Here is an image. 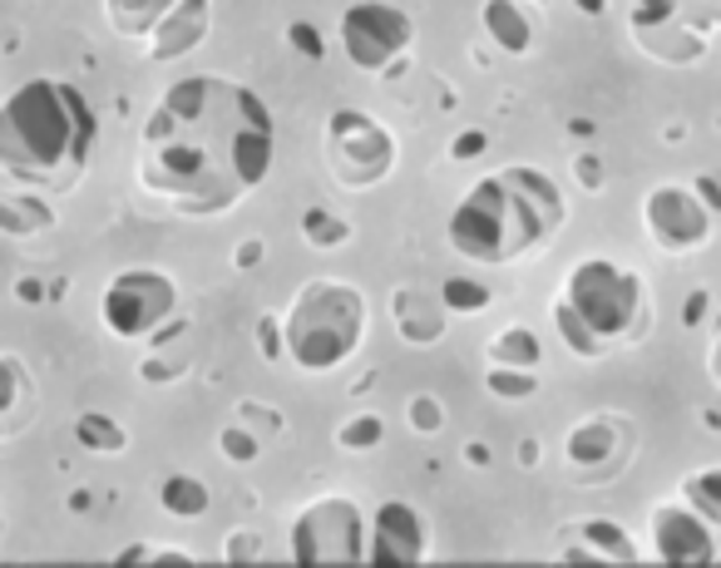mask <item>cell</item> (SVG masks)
I'll use <instances>...</instances> for the list:
<instances>
[{"instance_id":"1","label":"cell","mask_w":721,"mask_h":568,"mask_svg":"<svg viewBox=\"0 0 721 568\" xmlns=\"http://www.w3.org/2000/svg\"><path fill=\"white\" fill-rule=\"evenodd\" d=\"M277 124L257 89L217 75L168 85L139 134V184L158 203L217 218L272 174Z\"/></svg>"},{"instance_id":"2","label":"cell","mask_w":721,"mask_h":568,"mask_svg":"<svg viewBox=\"0 0 721 568\" xmlns=\"http://www.w3.org/2000/svg\"><path fill=\"white\" fill-rule=\"evenodd\" d=\"M99 139L95 105L65 79H30L0 105V168L10 184L70 193Z\"/></svg>"},{"instance_id":"3","label":"cell","mask_w":721,"mask_h":568,"mask_svg":"<svg viewBox=\"0 0 721 568\" xmlns=\"http://www.w3.org/2000/svg\"><path fill=\"white\" fill-rule=\"evenodd\" d=\"M564 193L539 168L479 178L450 213V247L469 263H519L564 227Z\"/></svg>"},{"instance_id":"4","label":"cell","mask_w":721,"mask_h":568,"mask_svg":"<svg viewBox=\"0 0 721 568\" xmlns=\"http://www.w3.org/2000/svg\"><path fill=\"white\" fill-rule=\"evenodd\" d=\"M366 297L347 282H306L288 312V356L302 371H331L361 346Z\"/></svg>"},{"instance_id":"5","label":"cell","mask_w":721,"mask_h":568,"mask_svg":"<svg viewBox=\"0 0 721 568\" xmlns=\"http://www.w3.org/2000/svg\"><path fill=\"white\" fill-rule=\"evenodd\" d=\"M564 302L574 306L608 346L643 326V306H647L637 272H623L617 263H608V257H583L564 282Z\"/></svg>"},{"instance_id":"6","label":"cell","mask_w":721,"mask_h":568,"mask_svg":"<svg viewBox=\"0 0 721 568\" xmlns=\"http://www.w3.org/2000/svg\"><path fill=\"white\" fill-rule=\"evenodd\" d=\"M396 168V139L361 109H337L327 119V174L361 193Z\"/></svg>"},{"instance_id":"7","label":"cell","mask_w":721,"mask_h":568,"mask_svg":"<svg viewBox=\"0 0 721 568\" xmlns=\"http://www.w3.org/2000/svg\"><path fill=\"white\" fill-rule=\"evenodd\" d=\"M371 533L361 525V509L351 499H316L292 525V564L327 568V564H366Z\"/></svg>"},{"instance_id":"8","label":"cell","mask_w":721,"mask_h":568,"mask_svg":"<svg viewBox=\"0 0 721 568\" xmlns=\"http://www.w3.org/2000/svg\"><path fill=\"white\" fill-rule=\"evenodd\" d=\"M178 306V287L168 272H154V267H129L105 287V326L124 341H139V336H158V326L174 316Z\"/></svg>"},{"instance_id":"9","label":"cell","mask_w":721,"mask_h":568,"mask_svg":"<svg viewBox=\"0 0 721 568\" xmlns=\"http://www.w3.org/2000/svg\"><path fill=\"white\" fill-rule=\"evenodd\" d=\"M410 16L400 6H386V0H357V6L341 16V50L347 60L366 75H386L400 55L410 50Z\"/></svg>"},{"instance_id":"10","label":"cell","mask_w":721,"mask_h":568,"mask_svg":"<svg viewBox=\"0 0 721 568\" xmlns=\"http://www.w3.org/2000/svg\"><path fill=\"white\" fill-rule=\"evenodd\" d=\"M712 223L717 213L707 208V198L682 184H657L643 198V227L652 233V243L662 247V253L682 257V253H696V247L712 243Z\"/></svg>"},{"instance_id":"11","label":"cell","mask_w":721,"mask_h":568,"mask_svg":"<svg viewBox=\"0 0 721 568\" xmlns=\"http://www.w3.org/2000/svg\"><path fill=\"white\" fill-rule=\"evenodd\" d=\"M717 525H707L692 505H662L652 515V543H657V559L662 564H678V568H702L717 564Z\"/></svg>"},{"instance_id":"12","label":"cell","mask_w":721,"mask_h":568,"mask_svg":"<svg viewBox=\"0 0 721 568\" xmlns=\"http://www.w3.org/2000/svg\"><path fill=\"white\" fill-rule=\"evenodd\" d=\"M366 564H376V568H416V564H426V529H420L416 509L400 505V499L376 509L371 554H366Z\"/></svg>"},{"instance_id":"13","label":"cell","mask_w":721,"mask_h":568,"mask_svg":"<svg viewBox=\"0 0 721 568\" xmlns=\"http://www.w3.org/2000/svg\"><path fill=\"white\" fill-rule=\"evenodd\" d=\"M686 26L712 40L721 30V0H627V30Z\"/></svg>"},{"instance_id":"14","label":"cell","mask_w":721,"mask_h":568,"mask_svg":"<svg viewBox=\"0 0 721 568\" xmlns=\"http://www.w3.org/2000/svg\"><path fill=\"white\" fill-rule=\"evenodd\" d=\"M208 20H213L208 0H178V6L158 20L154 36H148V60L168 65V60H178V55L198 50L203 36H208Z\"/></svg>"},{"instance_id":"15","label":"cell","mask_w":721,"mask_h":568,"mask_svg":"<svg viewBox=\"0 0 721 568\" xmlns=\"http://www.w3.org/2000/svg\"><path fill=\"white\" fill-rule=\"evenodd\" d=\"M445 297L435 302L430 292H420V287H406V292H396L391 297V316H396V332L406 336V341H416V346H426V341H440L445 332Z\"/></svg>"},{"instance_id":"16","label":"cell","mask_w":721,"mask_h":568,"mask_svg":"<svg viewBox=\"0 0 721 568\" xmlns=\"http://www.w3.org/2000/svg\"><path fill=\"white\" fill-rule=\"evenodd\" d=\"M568 464L574 470H608V464L617 460V430L613 420H583V425L568 430Z\"/></svg>"},{"instance_id":"17","label":"cell","mask_w":721,"mask_h":568,"mask_svg":"<svg viewBox=\"0 0 721 568\" xmlns=\"http://www.w3.org/2000/svg\"><path fill=\"white\" fill-rule=\"evenodd\" d=\"M633 40L643 45L652 60H662V65H692V60H702L707 45H712L707 36H696V30H686V26H652V30H633Z\"/></svg>"},{"instance_id":"18","label":"cell","mask_w":721,"mask_h":568,"mask_svg":"<svg viewBox=\"0 0 721 568\" xmlns=\"http://www.w3.org/2000/svg\"><path fill=\"white\" fill-rule=\"evenodd\" d=\"M479 20H485V36H495L499 50H509V55H524V50H529L534 26H529V16H524L519 0H485Z\"/></svg>"},{"instance_id":"19","label":"cell","mask_w":721,"mask_h":568,"mask_svg":"<svg viewBox=\"0 0 721 568\" xmlns=\"http://www.w3.org/2000/svg\"><path fill=\"white\" fill-rule=\"evenodd\" d=\"M178 0H105V16L119 36H154Z\"/></svg>"},{"instance_id":"20","label":"cell","mask_w":721,"mask_h":568,"mask_svg":"<svg viewBox=\"0 0 721 568\" xmlns=\"http://www.w3.org/2000/svg\"><path fill=\"white\" fill-rule=\"evenodd\" d=\"M55 223V213L40 203V193H6L0 198V227L10 237H30V233H45Z\"/></svg>"},{"instance_id":"21","label":"cell","mask_w":721,"mask_h":568,"mask_svg":"<svg viewBox=\"0 0 721 568\" xmlns=\"http://www.w3.org/2000/svg\"><path fill=\"white\" fill-rule=\"evenodd\" d=\"M158 499H164V509L174 519H198L208 515V490H203L198 474H168L164 484H158Z\"/></svg>"},{"instance_id":"22","label":"cell","mask_w":721,"mask_h":568,"mask_svg":"<svg viewBox=\"0 0 721 568\" xmlns=\"http://www.w3.org/2000/svg\"><path fill=\"white\" fill-rule=\"evenodd\" d=\"M554 322H558V336H564V346L574 351V356H583V361H593V356H608V341H603L598 332H593L588 322L568 306L564 297L554 302Z\"/></svg>"},{"instance_id":"23","label":"cell","mask_w":721,"mask_h":568,"mask_svg":"<svg viewBox=\"0 0 721 568\" xmlns=\"http://www.w3.org/2000/svg\"><path fill=\"white\" fill-rule=\"evenodd\" d=\"M489 361H495V366L534 371L539 366V336H534L529 326H509V332H499L495 341H489Z\"/></svg>"},{"instance_id":"24","label":"cell","mask_w":721,"mask_h":568,"mask_svg":"<svg viewBox=\"0 0 721 568\" xmlns=\"http://www.w3.org/2000/svg\"><path fill=\"white\" fill-rule=\"evenodd\" d=\"M578 533L588 539V549H598V559H608V564H637V543L627 539V529H617L613 519H588V525H583Z\"/></svg>"},{"instance_id":"25","label":"cell","mask_w":721,"mask_h":568,"mask_svg":"<svg viewBox=\"0 0 721 568\" xmlns=\"http://www.w3.org/2000/svg\"><path fill=\"white\" fill-rule=\"evenodd\" d=\"M682 499L707 519V525L721 529V470H696L692 480L682 484Z\"/></svg>"},{"instance_id":"26","label":"cell","mask_w":721,"mask_h":568,"mask_svg":"<svg viewBox=\"0 0 721 568\" xmlns=\"http://www.w3.org/2000/svg\"><path fill=\"white\" fill-rule=\"evenodd\" d=\"M75 435H79V445H89V450H99V454L124 450V440H129L119 420H109V415H99V411L79 415V420H75Z\"/></svg>"},{"instance_id":"27","label":"cell","mask_w":721,"mask_h":568,"mask_svg":"<svg viewBox=\"0 0 721 568\" xmlns=\"http://www.w3.org/2000/svg\"><path fill=\"white\" fill-rule=\"evenodd\" d=\"M440 297L450 312H485L489 306V287L485 282H475V277H445L440 282Z\"/></svg>"},{"instance_id":"28","label":"cell","mask_w":721,"mask_h":568,"mask_svg":"<svg viewBox=\"0 0 721 568\" xmlns=\"http://www.w3.org/2000/svg\"><path fill=\"white\" fill-rule=\"evenodd\" d=\"M302 233H306V243H312V247H341V243H347V233H351V227L341 223L337 213L312 208V213H306V218H302Z\"/></svg>"},{"instance_id":"29","label":"cell","mask_w":721,"mask_h":568,"mask_svg":"<svg viewBox=\"0 0 721 568\" xmlns=\"http://www.w3.org/2000/svg\"><path fill=\"white\" fill-rule=\"evenodd\" d=\"M485 385L495 395H505V401H524V395H534V376L524 366H489Z\"/></svg>"},{"instance_id":"30","label":"cell","mask_w":721,"mask_h":568,"mask_svg":"<svg viewBox=\"0 0 721 568\" xmlns=\"http://www.w3.org/2000/svg\"><path fill=\"white\" fill-rule=\"evenodd\" d=\"M217 445H223L227 460H257V450H262V440H257V430L253 425H243V420H233V425L217 435Z\"/></svg>"},{"instance_id":"31","label":"cell","mask_w":721,"mask_h":568,"mask_svg":"<svg viewBox=\"0 0 721 568\" xmlns=\"http://www.w3.org/2000/svg\"><path fill=\"white\" fill-rule=\"evenodd\" d=\"M406 420H410V430H416V435H435V430L445 425V405L435 401V395H410Z\"/></svg>"},{"instance_id":"32","label":"cell","mask_w":721,"mask_h":568,"mask_svg":"<svg viewBox=\"0 0 721 568\" xmlns=\"http://www.w3.org/2000/svg\"><path fill=\"white\" fill-rule=\"evenodd\" d=\"M381 435H386L381 420H376V415H361V420H347L337 440H341L347 450H371V445H381Z\"/></svg>"},{"instance_id":"33","label":"cell","mask_w":721,"mask_h":568,"mask_svg":"<svg viewBox=\"0 0 721 568\" xmlns=\"http://www.w3.org/2000/svg\"><path fill=\"white\" fill-rule=\"evenodd\" d=\"M6 381H10V391H6V425H16V411H20V401H26V376H20V361L16 356H6Z\"/></svg>"},{"instance_id":"34","label":"cell","mask_w":721,"mask_h":568,"mask_svg":"<svg viewBox=\"0 0 721 568\" xmlns=\"http://www.w3.org/2000/svg\"><path fill=\"white\" fill-rule=\"evenodd\" d=\"M257 341H262V356H267V361L288 356V326L277 332V322H272V316H262V322H257Z\"/></svg>"},{"instance_id":"35","label":"cell","mask_w":721,"mask_h":568,"mask_svg":"<svg viewBox=\"0 0 721 568\" xmlns=\"http://www.w3.org/2000/svg\"><path fill=\"white\" fill-rule=\"evenodd\" d=\"M237 420H243V425H257V435H272V430H282V415L277 411H262V405H253V401L237 405Z\"/></svg>"},{"instance_id":"36","label":"cell","mask_w":721,"mask_h":568,"mask_svg":"<svg viewBox=\"0 0 721 568\" xmlns=\"http://www.w3.org/2000/svg\"><path fill=\"white\" fill-rule=\"evenodd\" d=\"M292 45H296L302 55H312V60H322V50H327L322 36H316V30L306 26V20H296V26H292Z\"/></svg>"},{"instance_id":"37","label":"cell","mask_w":721,"mask_h":568,"mask_svg":"<svg viewBox=\"0 0 721 568\" xmlns=\"http://www.w3.org/2000/svg\"><path fill=\"white\" fill-rule=\"evenodd\" d=\"M578 178H583V188H598V184H603V164L583 154V158H578Z\"/></svg>"},{"instance_id":"38","label":"cell","mask_w":721,"mask_h":568,"mask_svg":"<svg viewBox=\"0 0 721 568\" xmlns=\"http://www.w3.org/2000/svg\"><path fill=\"white\" fill-rule=\"evenodd\" d=\"M479 149H485V134H460V139H455V158H475Z\"/></svg>"},{"instance_id":"39","label":"cell","mask_w":721,"mask_h":568,"mask_svg":"<svg viewBox=\"0 0 721 568\" xmlns=\"http://www.w3.org/2000/svg\"><path fill=\"white\" fill-rule=\"evenodd\" d=\"M253 543H257L253 533H243V539L233 533V539H227V559H233V564H237V559H253Z\"/></svg>"},{"instance_id":"40","label":"cell","mask_w":721,"mask_h":568,"mask_svg":"<svg viewBox=\"0 0 721 568\" xmlns=\"http://www.w3.org/2000/svg\"><path fill=\"white\" fill-rule=\"evenodd\" d=\"M233 263L243 267V272H247V267H257V263H262V243H243V247L233 253Z\"/></svg>"},{"instance_id":"41","label":"cell","mask_w":721,"mask_h":568,"mask_svg":"<svg viewBox=\"0 0 721 568\" xmlns=\"http://www.w3.org/2000/svg\"><path fill=\"white\" fill-rule=\"evenodd\" d=\"M696 193L707 198V208L721 213V184H717V178H696Z\"/></svg>"},{"instance_id":"42","label":"cell","mask_w":721,"mask_h":568,"mask_svg":"<svg viewBox=\"0 0 721 568\" xmlns=\"http://www.w3.org/2000/svg\"><path fill=\"white\" fill-rule=\"evenodd\" d=\"M702 312H707V292H692V297H686L682 322H686V326H696V322H702Z\"/></svg>"},{"instance_id":"43","label":"cell","mask_w":721,"mask_h":568,"mask_svg":"<svg viewBox=\"0 0 721 568\" xmlns=\"http://www.w3.org/2000/svg\"><path fill=\"white\" fill-rule=\"evenodd\" d=\"M16 297H20V302H45V282L26 277V282H20V287H16Z\"/></svg>"},{"instance_id":"44","label":"cell","mask_w":721,"mask_h":568,"mask_svg":"<svg viewBox=\"0 0 721 568\" xmlns=\"http://www.w3.org/2000/svg\"><path fill=\"white\" fill-rule=\"evenodd\" d=\"M519 464H529V470L539 464V445H534V440H524V445H519Z\"/></svg>"},{"instance_id":"45","label":"cell","mask_w":721,"mask_h":568,"mask_svg":"<svg viewBox=\"0 0 721 568\" xmlns=\"http://www.w3.org/2000/svg\"><path fill=\"white\" fill-rule=\"evenodd\" d=\"M707 366H712V381L721 385V332H717V341H712V361H707Z\"/></svg>"},{"instance_id":"46","label":"cell","mask_w":721,"mask_h":568,"mask_svg":"<svg viewBox=\"0 0 721 568\" xmlns=\"http://www.w3.org/2000/svg\"><path fill=\"white\" fill-rule=\"evenodd\" d=\"M465 460L469 464H489V445H465Z\"/></svg>"},{"instance_id":"47","label":"cell","mask_w":721,"mask_h":568,"mask_svg":"<svg viewBox=\"0 0 721 568\" xmlns=\"http://www.w3.org/2000/svg\"><path fill=\"white\" fill-rule=\"evenodd\" d=\"M574 6L583 10V16H603V10H608V0H574Z\"/></svg>"}]
</instances>
